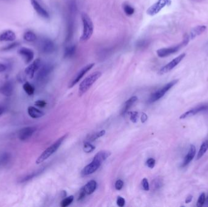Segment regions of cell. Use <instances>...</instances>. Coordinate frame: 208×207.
Masks as SVG:
<instances>
[{"label": "cell", "mask_w": 208, "mask_h": 207, "mask_svg": "<svg viewBox=\"0 0 208 207\" xmlns=\"http://www.w3.org/2000/svg\"><path fill=\"white\" fill-rule=\"evenodd\" d=\"M24 39L28 42H33L37 40V35L32 31H27L24 34Z\"/></svg>", "instance_id": "484cf974"}, {"label": "cell", "mask_w": 208, "mask_h": 207, "mask_svg": "<svg viewBox=\"0 0 208 207\" xmlns=\"http://www.w3.org/2000/svg\"><path fill=\"white\" fill-rule=\"evenodd\" d=\"M138 100V97L136 96H133L131 98H130L128 100H127L123 105V107L121 110V114L122 116H124L128 111L132 107V106L135 104Z\"/></svg>", "instance_id": "d6986e66"}, {"label": "cell", "mask_w": 208, "mask_h": 207, "mask_svg": "<svg viewBox=\"0 0 208 207\" xmlns=\"http://www.w3.org/2000/svg\"><path fill=\"white\" fill-rule=\"evenodd\" d=\"M41 66V60L38 59H36L35 61H34V62L31 64L29 66H28L24 72L25 74L29 77V78H32L35 74V72L40 69Z\"/></svg>", "instance_id": "4fadbf2b"}, {"label": "cell", "mask_w": 208, "mask_h": 207, "mask_svg": "<svg viewBox=\"0 0 208 207\" xmlns=\"http://www.w3.org/2000/svg\"><path fill=\"white\" fill-rule=\"evenodd\" d=\"M94 66V63H90L83 67L79 72L76 75V76L73 78L69 84V88H71L75 86L79 81L82 78V77L89 71H90Z\"/></svg>", "instance_id": "30bf717a"}, {"label": "cell", "mask_w": 208, "mask_h": 207, "mask_svg": "<svg viewBox=\"0 0 208 207\" xmlns=\"http://www.w3.org/2000/svg\"><path fill=\"white\" fill-rule=\"evenodd\" d=\"M155 160L153 158H149L146 161V165L150 168H153L155 166Z\"/></svg>", "instance_id": "d590c367"}, {"label": "cell", "mask_w": 208, "mask_h": 207, "mask_svg": "<svg viewBox=\"0 0 208 207\" xmlns=\"http://www.w3.org/2000/svg\"><path fill=\"white\" fill-rule=\"evenodd\" d=\"M142 186L143 187V189L145 191H148L149 190V183L148 181L146 178H144L142 180Z\"/></svg>", "instance_id": "8d00e7d4"}, {"label": "cell", "mask_w": 208, "mask_h": 207, "mask_svg": "<svg viewBox=\"0 0 208 207\" xmlns=\"http://www.w3.org/2000/svg\"><path fill=\"white\" fill-rule=\"evenodd\" d=\"M83 188L86 195L91 194L96 189L97 182L94 180H91L89 182H88L85 186H83Z\"/></svg>", "instance_id": "603a6c76"}, {"label": "cell", "mask_w": 208, "mask_h": 207, "mask_svg": "<svg viewBox=\"0 0 208 207\" xmlns=\"http://www.w3.org/2000/svg\"><path fill=\"white\" fill-rule=\"evenodd\" d=\"M106 132V130H102V131H100L99 132H97L92 134L91 135H90L89 137L88 142H93V141L97 140V139H99V138H100V137H101L105 135Z\"/></svg>", "instance_id": "83f0119b"}, {"label": "cell", "mask_w": 208, "mask_h": 207, "mask_svg": "<svg viewBox=\"0 0 208 207\" xmlns=\"http://www.w3.org/2000/svg\"><path fill=\"white\" fill-rule=\"evenodd\" d=\"M102 72L99 71H96L89 76L86 77L80 84L79 88V96H82L85 93H86L89 88L92 86V85L101 77Z\"/></svg>", "instance_id": "5b68a950"}, {"label": "cell", "mask_w": 208, "mask_h": 207, "mask_svg": "<svg viewBox=\"0 0 208 207\" xmlns=\"http://www.w3.org/2000/svg\"><path fill=\"white\" fill-rule=\"evenodd\" d=\"M125 199L122 197H118L117 199V205L120 206V207H122L125 205Z\"/></svg>", "instance_id": "ab89813d"}, {"label": "cell", "mask_w": 208, "mask_h": 207, "mask_svg": "<svg viewBox=\"0 0 208 207\" xmlns=\"http://www.w3.org/2000/svg\"><path fill=\"white\" fill-rule=\"evenodd\" d=\"M4 111H5L4 108L2 107H0V116H1L3 114Z\"/></svg>", "instance_id": "bcb514c9"}, {"label": "cell", "mask_w": 208, "mask_h": 207, "mask_svg": "<svg viewBox=\"0 0 208 207\" xmlns=\"http://www.w3.org/2000/svg\"><path fill=\"white\" fill-rule=\"evenodd\" d=\"M206 201V196H205V194L204 193H201L200 194V196H199L197 202V206L198 207H201L204 205V203Z\"/></svg>", "instance_id": "d6a6232c"}, {"label": "cell", "mask_w": 208, "mask_h": 207, "mask_svg": "<svg viewBox=\"0 0 208 207\" xmlns=\"http://www.w3.org/2000/svg\"><path fill=\"white\" fill-rule=\"evenodd\" d=\"M152 189L154 190H157L161 188L163 186V180L160 178H157L152 181L151 183Z\"/></svg>", "instance_id": "f546056e"}, {"label": "cell", "mask_w": 208, "mask_h": 207, "mask_svg": "<svg viewBox=\"0 0 208 207\" xmlns=\"http://www.w3.org/2000/svg\"><path fill=\"white\" fill-rule=\"evenodd\" d=\"M35 105L40 108H44L46 105V102L44 100H37L35 102Z\"/></svg>", "instance_id": "60d3db41"}, {"label": "cell", "mask_w": 208, "mask_h": 207, "mask_svg": "<svg viewBox=\"0 0 208 207\" xmlns=\"http://www.w3.org/2000/svg\"><path fill=\"white\" fill-rule=\"evenodd\" d=\"M124 186V182L122 180H118L115 183V188L117 190H121Z\"/></svg>", "instance_id": "74e56055"}, {"label": "cell", "mask_w": 208, "mask_h": 207, "mask_svg": "<svg viewBox=\"0 0 208 207\" xmlns=\"http://www.w3.org/2000/svg\"><path fill=\"white\" fill-rule=\"evenodd\" d=\"M206 29V26L202 25V26H198L191 30L189 34L188 35L189 38L190 40H193L196 37L201 35L203 33Z\"/></svg>", "instance_id": "44dd1931"}, {"label": "cell", "mask_w": 208, "mask_h": 207, "mask_svg": "<svg viewBox=\"0 0 208 207\" xmlns=\"http://www.w3.org/2000/svg\"><path fill=\"white\" fill-rule=\"evenodd\" d=\"M17 45H18V43H12V44H9V45H8L7 46L3 48V50H8L12 49H13L14 47H16Z\"/></svg>", "instance_id": "b9f144b4"}, {"label": "cell", "mask_w": 208, "mask_h": 207, "mask_svg": "<svg viewBox=\"0 0 208 207\" xmlns=\"http://www.w3.org/2000/svg\"><path fill=\"white\" fill-rule=\"evenodd\" d=\"M95 149V146L91 144L89 142H86L84 143L83 145V151L86 153H89L93 152Z\"/></svg>", "instance_id": "4dcf8cb0"}, {"label": "cell", "mask_w": 208, "mask_h": 207, "mask_svg": "<svg viewBox=\"0 0 208 207\" xmlns=\"http://www.w3.org/2000/svg\"><path fill=\"white\" fill-rule=\"evenodd\" d=\"M171 0H158L147 11V14L150 16H154L158 14L164 8L171 5Z\"/></svg>", "instance_id": "ba28073f"}, {"label": "cell", "mask_w": 208, "mask_h": 207, "mask_svg": "<svg viewBox=\"0 0 208 207\" xmlns=\"http://www.w3.org/2000/svg\"><path fill=\"white\" fill-rule=\"evenodd\" d=\"M196 154V148L195 146L193 145H191L190 146V148L189 149V151L186 154V156L184 158V160L183 161L181 167H185L187 165H189L191 161L193 159Z\"/></svg>", "instance_id": "2e32d148"}, {"label": "cell", "mask_w": 208, "mask_h": 207, "mask_svg": "<svg viewBox=\"0 0 208 207\" xmlns=\"http://www.w3.org/2000/svg\"><path fill=\"white\" fill-rule=\"evenodd\" d=\"M129 114H130V120L133 123H136L138 122V117H139L138 113L136 111H132V112L129 113Z\"/></svg>", "instance_id": "836d02e7"}, {"label": "cell", "mask_w": 208, "mask_h": 207, "mask_svg": "<svg viewBox=\"0 0 208 207\" xmlns=\"http://www.w3.org/2000/svg\"><path fill=\"white\" fill-rule=\"evenodd\" d=\"M123 9H124L125 14L127 16H132L135 13V9L132 6H130L129 4L125 3L123 5Z\"/></svg>", "instance_id": "f1b7e54d"}, {"label": "cell", "mask_w": 208, "mask_h": 207, "mask_svg": "<svg viewBox=\"0 0 208 207\" xmlns=\"http://www.w3.org/2000/svg\"><path fill=\"white\" fill-rule=\"evenodd\" d=\"M28 113L29 116L32 119H38L44 115V113L43 111L34 107H29L28 108Z\"/></svg>", "instance_id": "7402d4cb"}, {"label": "cell", "mask_w": 208, "mask_h": 207, "mask_svg": "<svg viewBox=\"0 0 208 207\" xmlns=\"http://www.w3.org/2000/svg\"><path fill=\"white\" fill-rule=\"evenodd\" d=\"M207 149H208V140H206L202 143L200 146V148L198 151V152L197 156V160H199L200 159H201L204 156V154L206 152Z\"/></svg>", "instance_id": "cb8c5ba5"}, {"label": "cell", "mask_w": 208, "mask_h": 207, "mask_svg": "<svg viewBox=\"0 0 208 207\" xmlns=\"http://www.w3.org/2000/svg\"><path fill=\"white\" fill-rule=\"evenodd\" d=\"M14 91V86L12 82H6L0 88V93L6 97L11 96Z\"/></svg>", "instance_id": "ac0fdd59"}, {"label": "cell", "mask_w": 208, "mask_h": 207, "mask_svg": "<svg viewBox=\"0 0 208 207\" xmlns=\"http://www.w3.org/2000/svg\"><path fill=\"white\" fill-rule=\"evenodd\" d=\"M206 201H207V203H208V197H207V199H206Z\"/></svg>", "instance_id": "7dc6e473"}, {"label": "cell", "mask_w": 208, "mask_h": 207, "mask_svg": "<svg viewBox=\"0 0 208 207\" xmlns=\"http://www.w3.org/2000/svg\"><path fill=\"white\" fill-rule=\"evenodd\" d=\"M9 159V156L8 154L5 153L3 154L1 156V158H0V165H5V164H6Z\"/></svg>", "instance_id": "e575fe53"}, {"label": "cell", "mask_w": 208, "mask_h": 207, "mask_svg": "<svg viewBox=\"0 0 208 207\" xmlns=\"http://www.w3.org/2000/svg\"><path fill=\"white\" fill-rule=\"evenodd\" d=\"M186 57V54L183 53L176 58H175L174 60H172L171 62L167 63L166 65L163 66L159 71V74L163 75L164 74H166L171 71H172L175 67H176Z\"/></svg>", "instance_id": "9c48e42d"}, {"label": "cell", "mask_w": 208, "mask_h": 207, "mask_svg": "<svg viewBox=\"0 0 208 207\" xmlns=\"http://www.w3.org/2000/svg\"><path fill=\"white\" fill-rule=\"evenodd\" d=\"M86 195L83 188L82 187L81 189H80V193H79V197H78V199H77V200L78 201H80L82 200H83L85 196Z\"/></svg>", "instance_id": "f35d334b"}, {"label": "cell", "mask_w": 208, "mask_h": 207, "mask_svg": "<svg viewBox=\"0 0 208 207\" xmlns=\"http://www.w3.org/2000/svg\"><path fill=\"white\" fill-rule=\"evenodd\" d=\"M206 111H208V105H203L198 106L183 113L182 115H181V116L180 117V119H184L188 117H190L197 114L198 113L200 112Z\"/></svg>", "instance_id": "7c38bea8"}, {"label": "cell", "mask_w": 208, "mask_h": 207, "mask_svg": "<svg viewBox=\"0 0 208 207\" xmlns=\"http://www.w3.org/2000/svg\"><path fill=\"white\" fill-rule=\"evenodd\" d=\"M68 135V134H66L62 136L57 141H56L53 144H52L46 150H44L40 156L37 158L36 161V164H40L43 162L46 159H47L50 156H52V155H53L55 152H56L57 149L59 148V147L61 146L63 141L67 139Z\"/></svg>", "instance_id": "3957f363"}, {"label": "cell", "mask_w": 208, "mask_h": 207, "mask_svg": "<svg viewBox=\"0 0 208 207\" xmlns=\"http://www.w3.org/2000/svg\"><path fill=\"white\" fill-rule=\"evenodd\" d=\"M6 69H7V66L5 64L0 63V73L5 71Z\"/></svg>", "instance_id": "7bdbcfd3"}, {"label": "cell", "mask_w": 208, "mask_h": 207, "mask_svg": "<svg viewBox=\"0 0 208 207\" xmlns=\"http://www.w3.org/2000/svg\"><path fill=\"white\" fill-rule=\"evenodd\" d=\"M23 89L25 91V92L29 95H32L34 94V91H35V88L34 87L30 84L29 82H26L24 84H23Z\"/></svg>", "instance_id": "4316f807"}, {"label": "cell", "mask_w": 208, "mask_h": 207, "mask_svg": "<svg viewBox=\"0 0 208 207\" xmlns=\"http://www.w3.org/2000/svg\"><path fill=\"white\" fill-rule=\"evenodd\" d=\"M192 200V195H189V196L186 197V200H185V202H186V203H189L191 202Z\"/></svg>", "instance_id": "f6af8a7d"}, {"label": "cell", "mask_w": 208, "mask_h": 207, "mask_svg": "<svg viewBox=\"0 0 208 207\" xmlns=\"http://www.w3.org/2000/svg\"><path fill=\"white\" fill-rule=\"evenodd\" d=\"M18 54L24 59L25 63L28 64L32 61L34 57V52L28 47H21L18 50Z\"/></svg>", "instance_id": "5bb4252c"}, {"label": "cell", "mask_w": 208, "mask_h": 207, "mask_svg": "<svg viewBox=\"0 0 208 207\" xmlns=\"http://www.w3.org/2000/svg\"><path fill=\"white\" fill-rule=\"evenodd\" d=\"M76 46L74 45L68 46L65 49L64 53V57L65 58H71L76 53Z\"/></svg>", "instance_id": "d4e9b609"}, {"label": "cell", "mask_w": 208, "mask_h": 207, "mask_svg": "<svg viewBox=\"0 0 208 207\" xmlns=\"http://www.w3.org/2000/svg\"><path fill=\"white\" fill-rule=\"evenodd\" d=\"M74 200V196H70L69 197H67V198L64 199L62 202H61V206L62 207H67L69 206L73 201Z\"/></svg>", "instance_id": "1f68e13d"}, {"label": "cell", "mask_w": 208, "mask_h": 207, "mask_svg": "<svg viewBox=\"0 0 208 207\" xmlns=\"http://www.w3.org/2000/svg\"><path fill=\"white\" fill-rule=\"evenodd\" d=\"M147 119H148V117H147V114L145 113H142V116H141V122L142 123H144L147 120Z\"/></svg>", "instance_id": "ee69618b"}, {"label": "cell", "mask_w": 208, "mask_h": 207, "mask_svg": "<svg viewBox=\"0 0 208 207\" xmlns=\"http://www.w3.org/2000/svg\"><path fill=\"white\" fill-rule=\"evenodd\" d=\"M81 18L83 24V32L80 41L81 42H85L89 40L92 37L94 32V25L91 18L87 14L82 12Z\"/></svg>", "instance_id": "7a4b0ae2"}, {"label": "cell", "mask_w": 208, "mask_h": 207, "mask_svg": "<svg viewBox=\"0 0 208 207\" xmlns=\"http://www.w3.org/2000/svg\"><path fill=\"white\" fill-rule=\"evenodd\" d=\"M111 156V152L108 151H100L98 152L93 158L92 162L86 165L82 171L83 176H87L96 172L102 163L106 161Z\"/></svg>", "instance_id": "6da1fadb"}, {"label": "cell", "mask_w": 208, "mask_h": 207, "mask_svg": "<svg viewBox=\"0 0 208 207\" xmlns=\"http://www.w3.org/2000/svg\"><path fill=\"white\" fill-rule=\"evenodd\" d=\"M15 38V33L11 30H6L0 34V41H12Z\"/></svg>", "instance_id": "ffe728a7"}, {"label": "cell", "mask_w": 208, "mask_h": 207, "mask_svg": "<svg viewBox=\"0 0 208 207\" xmlns=\"http://www.w3.org/2000/svg\"><path fill=\"white\" fill-rule=\"evenodd\" d=\"M31 4L38 15L45 19H48L49 18V13L40 5L37 0H31Z\"/></svg>", "instance_id": "9a60e30c"}, {"label": "cell", "mask_w": 208, "mask_h": 207, "mask_svg": "<svg viewBox=\"0 0 208 207\" xmlns=\"http://www.w3.org/2000/svg\"><path fill=\"white\" fill-rule=\"evenodd\" d=\"M53 67L50 64H46L43 66H42L37 75V78L39 80H41L44 79L53 70Z\"/></svg>", "instance_id": "e0dca14e"}, {"label": "cell", "mask_w": 208, "mask_h": 207, "mask_svg": "<svg viewBox=\"0 0 208 207\" xmlns=\"http://www.w3.org/2000/svg\"><path fill=\"white\" fill-rule=\"evenodd\" d=\"M189 41H190V39L189 38V36L188 35L186 34L184 36V38L181 43L174 46L160 49L157 51V55L160 58H164V57H168L173 54L177 53V52H178L181 48L186 46L188 44Z\"/></svg>", "instance_id": "277c9868"}, {"label": "cell", "mask_w": 208, "mask_h": 207, "mask_svg": "<svg viewBox=\"0 0 208 207\" xmlns=\"http://www.w3.org/2000/svg\"><path fill=\"white\" fill-rule=\"evenodd\" d=\"M178 81V80H173L166 85H164L163 87H162L161 89H158L154 93H153L151 96L148 99L149 103H154L161 99L174 86H175Z\"/></svg>", "instance_id": "8992f818"}, {"label": "cell", "mask_w": 208, "mask_h": 207, "mask_svg": "<svg viewBox=\"0 0 208 207\" xmlns=\"http://www.w3.org/2000/svg\"><path fill=\"white\" fill-rule=\"evenodd\" d=\"M38 46L42 53L50 54L55 50V44L50 39L46 37L41 38L38 41Z\"/></svg>", "instance_id": "52a82bcc"}, {"label": "cell", "mask_w": 208, "mask_h": 207, "mask_svg": "<svg viewBox=\"0 0 208 207\" xmlns=\"http://www.w3.org/2000/svg\"><path fill=\"white\" fill-rule=\"evenodd\" d=\"M36 130L37 128L34 126H27L23 128L19 131L18 137L21 141H26L32 136Z\"/></svg>", "instance_id": "8fae6325"}]
</instances>
